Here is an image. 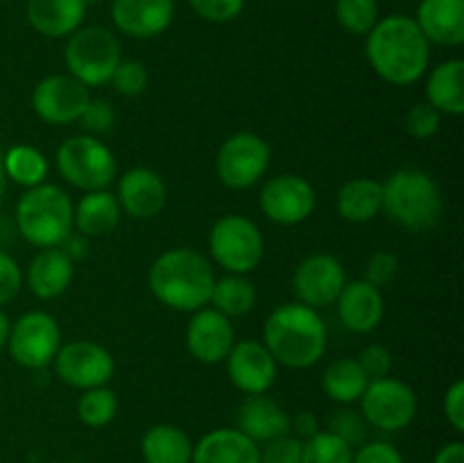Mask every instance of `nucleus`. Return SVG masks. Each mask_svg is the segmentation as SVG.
<instances>
[{
	"mask_svg": "<svg viewBox=\"0 0 464 463\" xmlns=\"http://www.w3.org/2000/svg\"><path fill=\"white\" fill-rule=\"evenodd\" d=\"M365 54L376 75L392 86H411L429 71L430 44L415 18L394 14L372 27Z\"/></svg>",
	"mask_w": 464,
	"mask_h": 463,
	"instance_id": "f257e3e1",
	"label": "nucleus"
},
{
	"mask_svg": "<svg viewBox=\"0 0 464 463\" xmlns=\"http://www.w3.org/2000/svg\"><path fill=\"white\" fill-rule=\"evenodd\" d=\"M263 345L279 366L308 370L324 357L329 331L317 309L302 302L276 307L263 325Z\"/></svg>",
	"mask_w": 464,
	"mask_h": 463,
	"instance_id": "f03ea898",
	"label": "nucleus"
},
{
	"mask_svg": "<svg viewBox=\"0 0 464 463\" xmlns=\"http://www.w3.org/2000/svg\"><path fill=\"white\" fill-rule=\"evenodd\" d=\"M216 284L211 261L190 248H170L159 254L148 272V286L154 298L168 309L195 313L208 307Z\"/></svg>",
	"mask_w": 464,
	"mask_h": 463,
	"instance_id": "7ed1b4c3",
	"label": "nucleus"
},
{
	"mask_svg": "<svg viewBox=\"0 0 464 463\" xmlns=\"http://www.w3.org/2000/svg\"><path fill=\"white\" fill-rule=\"evenodd\" d=\"M444 200L438 182L421 168H399L383 182V212L408 232L433 230L442 216Z\"/></svg>",
	"mask_w": 464,
	"mask_h": 463,
	"instance_id": "20e7f679",
	"label": "nucleus"
},
{
	"mask_svg": "<svg viewBox=\"0 0 464 463\" xmlns=\"http://www.w3.org/2000/svg\"><path fill=\"white\" fill-rule=\"evenodd\" d=\"M16 230L34 248H59L72 232V200L62 186H32L18 198L14 212Z\"/></svg>",
	"mask_w": 464,
	"mask_h": 463,
	"instance_id": "39448f33",
	"label": "nucleus"
},
{
	"mask_svg": "<svg viewBox=\"0 0 464 463\" xmlns=\"http://www.w3.org/2000/svg\"><path fill=\"white\" fill-rule=\"evenodd\" d=\"M211 259L231 275H247L266 254V241L256 222L240 213H227L208 232Z\"/></svg>",
	"mask_w": 464,
	"mask_h": 463,
	"instance_id": "423d86ee",
	"label": "nucleus"
},
{
	"mask_svg": "<svg viewBox=\"0 0 464 463\" xmlns=\"http://www.w3.org/2000/svg\"><path fill=\"white\" fill-rule=\"evenodd\" d=\"M57 171L75 189L91 193L116 180L118 162L107 143L93 134H77L57 148Z\"/></svg>",
	"mask_w": 464,
	"mask_h": 463,
	"instance_id": "0eeeda50",
	"label": "nucleus"
},
{
	"mask_svg": "<svg viewBox=\"0 0 464 463\" xmlns=\"http://www.w3.org/2000/svg\"><path fill=\"white\" fill-rule=\"evenodd\" d=\"M68 75L84 86H102L111 82L113 71L121 64V41L102 25H86L68 36L66 53Z\"/></svg>",
	"mask_w": 464,
	"mask_h": 463,
	"instance_id": "6e6552de",
	"label": "nucleus"
},
{
	"mask_svg": "<svg viewBox=\"0 0 464 463\" xmlns=\"http://www.w3.org/2000/svg\"><path fill=\"white\" fill-rule=\"evenodd\" d=\"M272 150L254 132H236L222 141L216 154V172L227 189L245 191L263 180L270 168Z\"/></svg>",
	"mask_w": 464,
	"mask_h": 463,
	"instance_id": "1a4fd4ad",
	"label": "nucleus"
},
{
	"mask_svg": "<svg viewBox=\"0 0 464 463\" xmlns=\"http://www.w3.org/2000/svg\"><path fill=\"white\" fill-rule=\"evenodd\" d=\"M361 413L370 427L379 431H401L415 420L417 416V393L412 386L397 377H383L367 384L361 395Z\"/></svg>",
	"mask_w": 464,
	"mask_h": 463,
	"instance_id": "9d476101",
	"label": "nucleus"
},
{
	"mask_svg": "<svg viewBox=\"0 0 464 463\" xmlns=\"http://www.w3.org/2000/svg\"><path fill=\"white\" fill-rule=\"evenodd\" d=\"M5 348L18 366L41 370L57 357L62 348V330L48 311H27L12 322Z\"/></svg>",
	"mask_w": 464,
	"mask_h": 463,
	"instance_id": "9b49d317",
	"label": "nucleus"
},
{
	"mask_svg": "<svg viewBox=\"0 0 464 463\" xmlns=\"http://www.w3.org/2000/svg\"><path fill=\"white\" fill-rule=\"evenodd\" d=\"M54 372L63 384L77 390L107 386L116 372V359L95 340H71L54 357Z\"/></svg>",
	"mask_w": 464,
	"mask_h": 463,
	"instance_id": "f8f14e48",
	"label": "nucleus"
},
{
	"mask_svg": "<svg viewBox=\"0 0 464 463\" xmlns=\"http://www.w3.org/2000/svg\"><path fill=\"white\" fill-rule=\"evenodd\" d=\"M317 195L311 182L295 172L270 177L258 195V207L276 225H299L315 212Z\"/></svg>",
	"mask_w": 464,
	"mask_h": 463,
	"instance_id": "ddd939ff",
	"label": "nucleus"
},
{
	"mask_svg": "<svg viewBox=\"0 0 464 463\" xmlns=\"http://www.w3.org/2000/svg\"><path fill=\"white\" fill-rule=\"evenodd\" d=\"M89 103V86H84L80 80L66 75V73H54V75L44 77L32 91V109L48 125L77 123Z\"/></svg>",
	"mask_w": 464,
	"mask_h": 463,
	"instance_id": "4468645a",
	"label": "nucleus"
},
{
	"mask_svg": "<svg viewBox=\"0 0 464 463\" xmlns=\"http://www.w3.org/2000/svg\"><path fill=\"white\" fill-rule=\"evenodd\" d=\"M344 284H347V272L343 261L334 254H311L295 268L293 291L297 302L317 311L335 304Z\"/></svg>",
	"mask_w": 464,
	"mask_h": 463,
	"instance_id": "2eb2a0df",
	"label": "nucleus"
},
{
	"mask_svg": "<svg viewBox=\"0 0 464 463\" xmlns=\"http://www.w3.org/2000/svg\"><path fill=\"white\" fill-rule=\"evenodd\" d=\"M225 361L229 381L245 395L267 393L279 375V363L267 352L263 340H238Z\"/></svg>",
	"mask_w": 464,
	"mask_h": 463,
	"instance_id": "dca6fc26",
	"label": "nucleus"
},
{
	"mask_svg": "<svg viewBox=\"0 0 464 463\" xmlns=\"http://www.w3.org/2000/svg\"><path fill=\"white\" fill-rule=\"evenodd\" d=\"M236 343L231 318L213 307H204L190 316L186 325V348L199 363L216 366L227 359Z\"/></svg>",
	"mask_w": 464,
	"mask_h": 463,
	"instance_id": "f3484780",
	"label": "nucleus"
},
{
	"mask_svg": "<svg viewBox=\"0 0 464 463\" xmlns=\"http://www.w3.org/2000/svg\"><path fill=\"white\" fill-rule=\"evenodd\" d=\"M116 198L127 216L136 221H150V218H157L166 207L168 186L157 171L136 166L121 175Z\"/></svg>",
	"mask_w": 464,
	"mask_h": 463,
	"instance_id": "a211bd4d",
	"label": "nucleus"
},
{
	"mask_svg": "<svg viewBox=\"0 0 464 463\" xmlns=\"http://www.w3.org/2000/svg\"><path fill=\"white\" fill-rule=\"evenodd\" d=\"M175 18V0H113L111 21L122 34L152 39L163 34Z\"/></svg>",
	"mask_w": 464,
	"mask_h": 463,
	"instance_id": "6ab92c4d",
	"label": "nucleus"
},
{
	"mask_svg": "<svg viewBox=\"0 0 464 463\" xmlns=\"http://www.w3.org/2000/svg\"><path fill=\"white\" fill-rule=\"evenodd\" d=\"M340 322L353 334H370L381 325L385 313V300L381 289L365 280H353L344 284L338 300Z\"/></svg>",
	"mask_w": 464,
	"mask_h": 463,
	"instance_id": "aec40b11",
	"label": "nucleus"
},
{
	"mask_svg": "<svg viewBox=\"0 0 464 463\" xmlns=\"http://www.w3.org/2000/svg\"><path fill=\"white\" fill-rule=\"evenodd\" d=\"M238 427L247 438L263 445L290 434V413L270 395H247L238 409Z\"/></svg>",
	"mask_w": 464,
	"mask_h": 463,
	"instance_id": "412c9836",
	"label": "nucleus"
},
{
	"mask_svg": "<svg viewBox=\"0 0 464 463\" xmlns=\"http://www.w3.org/2000/svg\"><path fill=\"white\" fill-rule=\"evenodd\" d=\"M415 23L429 44L458 48L464 41V0H421Z\"/></svg>",
	"mask_w": 464,
	"mask_h": 463,
	"instance_id": "4be33fe9",
	"label": "nucleus"
},
{
	"mask_svg": "<svg viewBox=\"0 0 464 463\" xmlns=\"http://www.w3.org/2000/svg\"><path fill=\"white\" fill-rule=\"evenodd\" d=\"M261 445L236 427H220L204 434L193 445L190 463H258Z\"/></svg>",
	"mask_w": 464,
	"mask_h": 463,
	"instance_id": "5701e85b",
	"label": "nucleus"
},
{
	"mask_svg": "<svg viewBox=\"0 0 464 463\" xmlns=\"http://www.w3.org/2000/svg\"><path fill=\"white\" fill-rule=\"evenodd\" d=\"M72 275L75 261L68 259L62 248H44L30 261L25 281L39 300H57L68 291Z\"/></svg>",
	"mask_w": 464,
	"mask_h": 463,
	"instance_id": "b1692460",
	"label": "nucleus"
},
{
	"mask_svg": "<svg viewBox=\"0 0 464 463\" xmlns=\"http://www.w3.org/2000/svg\"><path fill=\"white\" fill-rule=\"evenodd\" d=\"M27 21L39 34L50 39L71 36L84 23L86 5L82 0H27Z\"/></svg>",
	"mask_w": 464,
	"mask_h": 463,
	"instance_id": "393cba45",
	"label": "nucleus"
},
{
	"mask_svg": "<svg viewBox=\"0 0 464 463\" xmlns=\"http://www.w3.org/2000/svg\"><path fill=\"white\" fill-rule=\"evenodd\" d=\"M121 216L122 209L116 193H109L107 189L91 191L82 195L80 202L72 204V230L86 239L107 236L121 225Z\"/></svg>",
	"mask_w": 464,
	"mask_h": 463,
	"instance_id": "a878e982",
	"label": "nucleus"
},
{
	"mask_svg": "<svg viewBox=\"0 0 464 463\" xmlns=\"http://www.w3.org/2000/svg\"><path fill=\"white\" fill-rule=\"evenodd\" d=\"M426 103L440 113L460 116L464 112V62L449 59L435 66L426 80Z\"/></svg>",
	"mask_w": 464,
	"mask_h": 463,
	"instance_id": "bb28decb",
	"label": "nucleus"
},
{
	"mask_svg": "<svg viewBox=\"0 0 464 463\" xmlns=\"http://www.w3.org/2000/svg\"><path fill=\"white\" fill-rule=\"evenodd\" d=\"M338 213L347 222H370L383 212V182L370 177H353L344 182L335 200Z\"/></svg>",
	"mask_w": 464,
	"mask_h": 463,
	"instance_id": "cd10ccee",
	"label": "nucleus"
},
{
	"mask_svg": "<svg viewBox=\"0 0 464 463\" xmlns=\"http://www.w3.org/2000/svg\"><path fill=\"white\" fill-rule=\"evenodd\" d=\"M140 454L145 463H190L193 461V440L181 427L161 425L150 427L140 438Z\"/></svg>",
	"mask_w": 464,
	"mask_h": 463,
	"instance_id": "c85d7f7f",
	"label": "nucleus"
},
{
	"mask_svg": "<svg viewBox=\"0 0 464 463\" xmlns=\"http://www.w3.org/2000/svg\"><path fill=\"white\" fill-rule=\"evenodd\" d=\"M367 384H370V379L353 357L335 359L326 366L324 375H322V390L326 393V398L334 399L335 404H343V407L358 402L361 395L365 393Z\"/></svg>",
	"mask_w": 464,
	"mask_h": 463,
	"instance_id": "c756f323",
	"label": "nucleus"
},
{
	"mask_svg": "<svg viewBox=\"0 0 464 463\" xmlns=\"http://www.w3.org/2000/svg\"><path fill=\"white\" fill-rule=\"evenodd\" d=\"M3 163L7 180L18 186H25V189L44 184L50 171L45 154L34 145L25 143L12 145L7 153H3Z\"/></svg>",
	"mask_w": 464,
	"mask_h": 463,
	"instance_id": "7c9ffc66",
	"label": "nucleus"
},
{
	"mask_svg": "<svg viewBox=\"0 0 464 463\" xmlns=\"http://www.w3.org/2000/svg\"><path fill=\"white\" fill-rule=\"evenodd\" d=\"M213 309L225 313L227 318H240L256 307V289L245 275H231L227 272L225 277L216 280L211 293Z\"/></svg>",
	"mask_w": 464,
	"mask_h": 463,
	"instance_id": "2f4dec72",
	"label": "nucleus"
},
{
	"mask_svg": "<svg viewBox=\"0 0 464 463\" xmlns=\"http://www.w3.org/2000/svg\"><path fill=\"white\" fill-rule=\"evenodd\" d=\"M118 413V395L109 386H95V389L82 390L77 399V418L82 425L91 429H102L113 422Z\"/></svg>",
	"mask_w": 464,
	"mask_h": 463,
	"instance_id": "473e14b6",
	"label": "nucleus"
},
{
	"mask_svg": "<svg viewBox=\"0 0 464 463\" xmlns=\"http://www.w3.org/2000/svg\"><path fill=\"white\" fill-rule=\"evenodd\" d=\"M353 448L331 431H317L304 440L302 463H352Z\"/></svg>",
	"mask_w": 464,
	"mask_h": 463,
	"instance_id": "72a5a7b5",
	"label": "nucleus"
},
{
	"mask_svg": "<svg viewBox=\"0 0 464 463\" xmlns=\"http://www.w3.org/2000/svg\"><path fill=\"white\" fill-rule=\"evenodd\" d=\"M335 18L340 25L356 36H367L379 23L376 0H335Z\"/></svg>",
	"mask_w": 464,
	"mask_h": 463,
	"instance_id": "f704fd0d",
	"label": "nucleus"
},
{
	"mask_svg": "<svg viewBox=\"0 0 464 463\" xmlns=\"http://www.w3.org/2000/svg\"><path fill=\"white\" fill-rule=\"evenodd\" d=\"M367 429H370V425L365 422L362 413L356 411V409L344 407V409H338V411L331 413L329 429L326 431L335 434L338 438H343L344 443H349L353 449H356L365 443Z\"/></svg>",
	"mask_w": 464,
	"mask_h": 463,
	"instance_id": "c9c22d12",
	"label": "nucleus"
},
{
	"mask_svg": "<svg viewBox=\"0 0 464 463\" xmlns=\"http://www.w3.org/2000/svg\"><path fill=\"white\" fill-rule=\"evenodd\" d=\"M111 84L121 95L134 98V95H140L148 89L150 73L143 62H136V59H121V64H118L116 71H113L111 75Z\"/></svg>",
	"mask_w": 464,
	"mask_h": 463,
	"instance_id": "e433bc0d",
	"label": "nucleus"
},
{
	"mask_svg": "<svg viewBox=\"0 0 464 463\" xmlns=\"http://www.w3.org/2000/svg\"><path fill=\"white\" fill-rule=\"evenodd\" d=\"M403 125H406L408 134L415 136V139L420 141H426L430 139V136L438 134L440 125H442V113H440L433 104L417 103L408 109Z\"/></svg>",
	"mask_w": 464,
	"mask_h": 463,
	"instance_id": "4c0bfd02",
	"label": "nucleus"
},
{
	"mask_svg": "<svg viewBox=\"0 0 464 463\" xmlns=\"http://www.w3.org/2000/svg\"><path fill=\"white\" fill-rule=\"evenodd\" d=\"M302 448L304 440H299L297 436H279L261 445L258 463H302Z\"/></svg>",
	"mask_w": 464,
	"mask_h": 463,
	"instance_id": "58836bf2",
	"label": "nucleus"
},
{
	"mask_svg": "<svg viewBox=\"0 0 464 463\" xmlns=\"http://www.w3.org/2000/svg\"><path fill=\"white\" fill-rule=\"evenodd\" d=\"M193 12L208 23H229L240 16L245 0H188Z\"/></svg>",
	"mask_w": 464,
	"mask_h": 463,
	"instance_id": "ea45409f",
	"label": "nucleus"
},
{
	"mask_svg": "<svg viewBox=\"0 0 464 463\" xmlns=\"http://www.w3.org/2000/svg\"><path fill=\"white\" fill-rule=\"evenodd\" d=\"M356 361L370 381L383 379V377H390V372H392V352H390L385 345H367V348L358 354Z\"/></svg>",
	"mask_w": 464,
	"mask_h": 463,
	"instance_id": "a19ab883",
	"label": "nucleus"
},
{
	"mask_svg": "<svg viewBox=\"0 0 464 463\" xmlns=\"http://www.w3.org/2000/svg\"><path fill=\"white\" fill-rule=\"evenodd\" d=\"M397 272H399L397 254L388 252V250H379V252H374L370 259H367L365 281L374 284L376 289H383V286H388L390 281L397 277Z\"/></svg>",
	"mask_w": 464,
	"mask_h": 463,
	"instance_id": "79ce46f5",
	"label": "nucleus"
},
{
	"mask_svg": "<svg viewBox=\"0 0 464 463\" xmlns=\"http://www.w3.org/2000/svg\"><path fill=\"white\" fill-rule=\"evenodd\" d=\"M113 121H116V112H113L111 104L107 100L91 98V103L86 104L84 113L77 123H82V127L91 134H104V132L111 130Z\"/></svg>",
	"mask_w": 464,
	"mask_h": 463,
	"instance_id": "37998d69",
	"label": "nucleus"
},
{
	"mask_svg": "<svg viewBox=\"0 0 464 463\" xmlns=\"http://www.w3.org/2000/svg\"><path fill=\"white\" fill-rule=\"evenodd\" d=\"M352 463H406V458L388 440H370L353 449Z\"/></svg>",
	"mask_w": 464,
	"mask_h": 463,
	"instance_id": "c03bdc74",
	"label": "nucleus"
},
{
	"mask_svg": "<svg viewBox=\"0 0 464 463\" xmlns=\"http://www.w3.org/2000/svg\"><path fill=\"white\" fill-rule=\"evenodd\" d=\"M23 286V272L12 254L0 250V307L12 302Z\"/></svg>",
	"mask_w": 464,
	"mask_h": 463,
	"instance_id": "a18cd8bd",
	"label": "nucleus"
},
{
	"mask_svg": "<svg viewBox=\"0 0 464 463\" xmlns=\"http://www.w3.org/2000/svg\"><path fill=\"white\" fill-rule=\"evenodd\" d=\"M444 416L447 422L462 434L464 431V381L458 379L449 386L447 395H444Z\"/></svg>",
	"mask_w": 464,
	"mask_h": 463,
	"instance_id": "49530a36",
	"label": "nucleus"
},
{
	"mask_svg": "<svg viewBox=\"0 0 464 463\" xmlns=\"http://www.w3.org/2000/svg\"><path fill=\"white\" fill-rule=\"evenodd\" d=\"M320 431V420H317L315 413L302 411L297 416H290V434L297 436L299 440H308L311 436H315Z\"/></svg>",
	"mask_w": 464,
	"mask_h": 463,
	"instance_id": "de8ad7c7",
	"label": "nucleus"
},
{
	"mask_svg": "<svg viewBox=\"0 0 464 463\" xmlns=\"http://www.w3.org/2000/svg\"><path fill=\"white\" fill-rule=\"evenodd\" d=\"M59 248H62L63 252H66L68 259H72V261H75V259L86 257V250H89V243H86V236H82L80 232L72 230L71 234H68L66 239H63V243L59 245Z\"/></svg>",
	"mask_w": 464,
	"mask_h": 463,
	"instance_id": "09e8293b",
	"label": "nucleus"
},
{
	"mask_svg": "<svg viewBox=\"0 0 464 463\" xmlns=\"http://www.w3.org/2000/svg\"><path fill=\"white\" fill-rule=\"evenodd\" d=\"M433 463H464L462 440H453V443H447L444 448H440V452L435 454Z\"/></svg>",
	"mask_w": 464,
	"mask_h": 463,
	"instance_id": "8fccbe9b",
	"label": "nucleus"
},
{
	"mask_svg": "<svg viewBox=\"0 0 464 463\" xmlns=\"http://www.w3.org/2000/svg\"><path fill=\"white\" fill-rule=\"evenodd\" d=\"M9 327H12V322H9L7 313L0 309V350L7 345V339H9Z\"/></svg>",
	"mask_w": 464,
	"mask_h": 463,
	"instance_id": "3c124183",
	"label": "nucleus"
},
{
	"mask_svg": "<svg viewBox=\"0 0 464 463\" xmlns=\"http://www.w3.org/2000/svg\"><path fill=\"white\" fill-rule=\"evenodd\" d=\"M7 175H5V163H3V150H0V202H3L5 193H7Z\"/></svg>",
	"mask_w": 464,
	"mask_h": 463,
	"instance_id": "603ef678",
	"label": "nucleus"
},
{
	"mask_svg": "<svg viewBox=\"0 0 464 463\" xmlns=\"http://www.w3.org/2000/svg\"><path fill=\"white\" fill-rule=\"evenodd\" d=\"M82 3H84V5H86V7H89V5H98V3H100V0H82Z\"/></svg>",
	"mask_w": 464,
	"mask_h": 463,
	"instance_id": "864d4df0",
	"label": "nucleus"
}]
</instances>
